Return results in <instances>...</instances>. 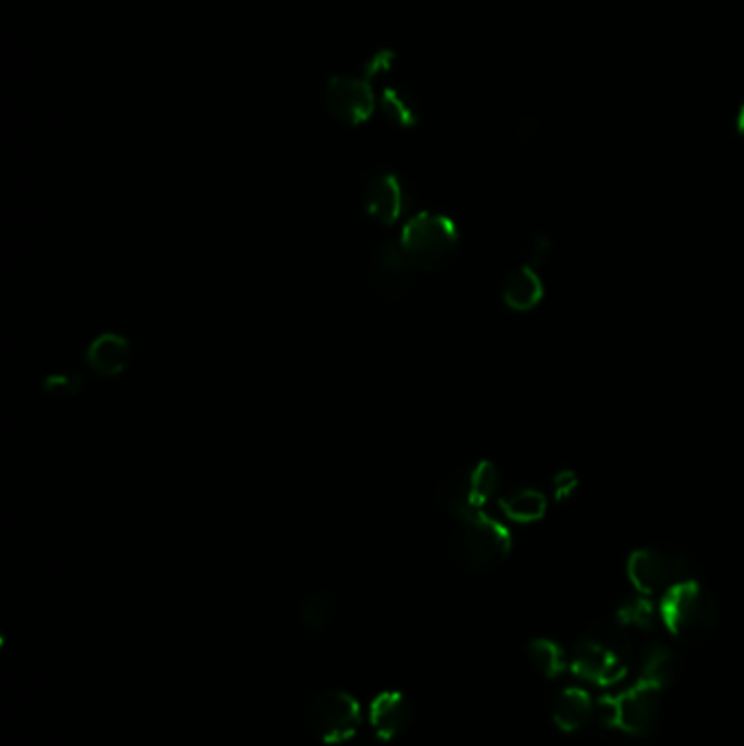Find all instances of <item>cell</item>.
Here are the masks:
<instances>
[{
  "label": "cell",
  "instance_id": "14",
  "mask_svg": "<svg viewBox=\"0 0 744 746\" xmlns=\"http://www.w3.org/2000/svg\"><path fill=\"white\" fill-rule=\"evenodd\" d=\"M502 302L515 312H531L544 299V282L537 269L520 267L513 269L502 282Z\"/></svg>",
  "mask_w": 744,
  "mask_h": 746
},
{
  "label": "cell",
  "instance_id": "2",
  "mask_svg": "<svg viewBox=\"0 0 744 746\" xmlns=\"http://www.w3.org/2000/svg\"><path fill=\"white\" fill-rule=\"evenodd\" d=\"M400 243L417 271L437 273L450 269L459 256L461 234L450 216L419 212L404 223Z\"/></svg>",
  "mask_w": 744,
  "mask_h": 746
},
{
  "label": "cell",
  "instance_id": "3",
  "mask_svg": "<svg viewBox=\"0 0 744 746\" xmlns=\"http://www.w3.org/2000/svg\"><path fill=\"white\" fill-rule=\"evenodd\" d=\"M718 603L712 592L690 581L659 598V620L683 644H699L718 627Z\"/></svg>",
  "mask_w": 744,
  "mask_h": 746
},
{
  "label": "cell",
  "instance_id": "18",
  "mask_svg": "<svg viewBox=\"0 0 744 746\" xmlns=\"http://www.w3.org/2000/svg\"><path fill=\"white\" fill-rule=\"evenodd\" d=\"M528 657L539 675L546 679H557L568 668L566 651L557 642L542 640V637L528 644Z\"/></svg>",
  "mask_w": 744,
  "mask_h": 746
},
{
  "label": "cell",
  "instance_id": "12",
  "mask_svg": "<svg viewBox=\"0 0 744 746\" xmlns=\"http://www.w3.org/2000/svg\"><path fill=\"white\" fill-rule=\"evenodd\" d=\"M413 705L400 692H384L376 696L369 707V720L374 736L380 740H393L402 736L413 725Z\"/></svg>",
  "mask_w": 744,
  "mask_h": 746
},
{
  "label": "cell",
  "instance_id": "5",
  "mask_svg": "<svg viewBox=\"0 0 744 746\" xmlns=\"http://www.w3.org/2000/svg\"><path fill=\"white\" fill-rule=\"evenodd\" d=\"M500 489V474L491 461L459 467L437 485V502L456 522L485 515V507Z\"/></svg>",
  "mask_w": 744,
  "mask_h": 746
},
{
  "label": "cell",
  "instance_id": "4",
  "mask_svg": "<svg viewBox=\"0 0 744 746\" xmlns=\"http://www.w3.org/2000/svg\"><path fill=\"white\" fill-rule=\"evenodd\" d=\"M513 539L507 528L487 515L463 520L450 537L452 561L465 572L496 570L511 557Z\"/></svg>",
  "mask_w": 744,
  "mask_h": 746
},
{
  "label": "cell",
  "instance_id": "25",
  "mask_svg": "<svg viewBox=\"0 0 744 746\" xmlns=\"http://www.w3.org/2000/svg\"><path fill=\"white\" fill-rule=\"evenodd\" d=\"M740 129L744 131V105H742V112H740Z\"/></svg>",
  "mask_w": 744,
  "mask_h": 746
},
{
  "label": "cell",
  "instance_id": "11",
  "mask_svg": "<svg viewBox=\"0 0 744 746\" xmlns=\"http://www.w3.org/2000/svg\"><path fill=\"white\" fill-rule=\"evenodd\" d=\"M408 206H411V197H408L398 175L391 171H376L367 177L363 188V210L369 219L391 227L404 219Z\"/></svg>",
  "mask_w": 744,
  "mask_h": 746
},
{
  "label": "cell",
  "instance_id": "19",
  "mask_svg": "<svg viewBox=\"0 0 744 746\" xmlns=\"http://www.w3.org/2000/svg\"><path fill=\"white\" fill-rule=\"evenodd\" d=\"M546 507H548V500L542 496V493L533 491V489H522L502 502V511L507 513V517H511L513 522H520V524L537 522L539 517H544Z\"/></svg>",
  "mask_w": 744,
  "mask_h": 746
},
{
  "label": "cell",
  "instance_id": "23",
  "mask_svg": "<svg viewBox=\"0 0 744 746\" xmlns=\"http://www.w3.org/2000/svg\"><path fill=\"white\" fill-rule=\"evenodd\" d=\"M548 251H550V240H548L546 236H542V234L535 236V238L531 240V247H528V254H526L528 262H526V267L537 269L539 264H542V262L546 260Z\"/></svg>",
  "mask_w": 744,
  "mask_h": 746
},
{
  "label": "cell",
  "instance_id": "6",
  "mask_svg": "<svg viewBox=\"0 0 744 746\" xmlns=\"http://www.w3.org/2000/svg\"><path fill=\"white\" fill-rule=\"evenodd\" d=\"M662 690L651 683H638L618 694L603 696L596 703V714L603 725L629 738H646L657 729L662 714Z\"/></svg>",
  "mask_w": 744,
  "mask_h": 746
},
{
  "label": "cell",
  "instance_id": "10",
  "mask_svg": "<svg viewBox=\"0 0 744 746\" xmlns=\"http://www.w3.org/2000/svg\"><path fill=\"white\" fill-rule=\"evenodd\" d=\"M417 269L413 267L411 258L406 256L402 249L400 238L398 240H387L382 243L376 251L374 260L369 267V282L374 286L378 297L395 302L408 293V288L413 284Z\"/></svg>",
  "mask_w": 744,
  "mask_h": 746
},
{
  "label": "cell",
  "instance_id": "13",
  "mask_svg": "<svg viewBox=\"0 0 744 746\" xmlns=\"http://www.w3.org/2000/svg\"><path fill=\"white\" fill-rule=\"evenodd\" d=\"M131 360V345L123 334L105 332L88 345L86 363L90 371L103 378H116L123 373Z\"/></svg>",
  "mask_w": 744,
  "mask_h": 746
},
{
  "label": "cell",
  "instance_id": "7",
  "mask_svg": "<svg viewBox=\"0 0 744 746\" xmlns=\"http://www.w3.org/2000/svg\"><path fill=\"white\" fill-rule=\"evenodd\" d=\"M631 585L642 596L664 598L672 589L696 581L694 565L681 552L666 548L635 550L627 563Z\"/></svg>",
  "mask_w": 744,
  "mask_h": 746
},
{
  "label": "cell",
  "instance_id": "1",
  "mask_svg": "<svg viewBox=\"0 0 744 746\" xmlns=\"http://www.w3.org/2000/svg\"><path fill=\"white\" fill-rule=\"evenodd\" d=\"M635 661V648L629 629L618 620L594 624L587 629L572 651V672L594 685H616L629 677Z\"/></svg>",
  "mask_w": 744,
  "mask_h": 746
},
{
  "label": "cell",
  "instance_id": "16",
  "mask_svg": "<svg viewBox=\"0 0 744 746\" xmlns=\"http://www.w3.org/2000/svg\"><path fill=\"white\" fill-rule=\"evenodd\" d=\"M677 670V655L672 648L664 644L646 646L640 655V681L651 683L659 690H666L675 679Z\"/></svg>",
  "mask_w": 744,
  "mask_h": 746
},
{
  "label": "cell",
  "instance_id": "20",
  "mask_svg": "<svg viewBox=\"0 0 744 746\" xmlns=\"http://www.w3.org/2000/svg\"><path fill=\"white\" fill-rule=\"evenodd\" d=\"M334 613V598L328 592H315L304 598V603L299 605L297 618L299 624L310 633H319L330 624Z\"/></svg>",
  "mask_w": 744,
  "mask_h": 746
},
{
  "label": "cell",
  "instance_id": "9",
  "mask_svg": "<svg viewBox=\"0 0 744 746\" xmlns=\"http://www.w3.org/2000/svg\"><path fill=\"white\" fill-rule=\"evenodd\" d=\"M378 99L367 79L334 75L323 88V110L336 123L358 127L374 116Z\"/></svg>",
  "mask_w": 744,
  "mask_h": 746
},
{
  "label": "cell",
  "instance_id": "22",
  "mask_svg": "<svg viewBox=\"0 0 744 746\" xmlns=\"http://www.w3.org/2000/svg\"><path fill=\"white\" fill-rule=\"evenodd\" d=\"M83 384H86V378L81 373H55V376H48L44 380V391L53 393V395H77Z\"/></svg>",
  "mask_w": 744,
  "mask_h": 746
},
{
  "label": "cell",
  "instance_id": "24",
  "mask_svg": "<svg viewBox=\"0 0 744 746\" xmlns=\"http://www.w3.org/2000/svg\"><path fill=\"white\" fill-rule=\"evenodd\" d=\"M393 59H395V55L391 51H378L374 57L369 59L367 70H365L367 72L365 79L371 81L374 77L382 75V72H389L391 66H393Z\"/></svg>",
  "mask_w": 744,
  "mask_h": 746
},
{
  "label": "cell",
  "instance_id": "15",
  "mask_svg": "<svg viewBox=\"0 0 744 746\" xmlns=\"http://www.w3.org/2000/svg\"><path fill=\"white\" fill-rule=\"evenodd\" d=\"M596 714V705L590 694L581 688H566L552 703V723L563 733L583 729Z\"/></svg>",
  "mask_w": 744,
  "mask_h": 746
},
{
  "label": "cell",
  "instance_id": "8",
  "mask_svg": "<svg viewBox=\"0 0 744 746\" xmlns=\"http://www.w3.org/2000/svg\"><path fill=\"white\" fill-rule=\"evenodd\" d=\"M306 725L321 742L343 744L360 727V705L352 694L341 690L319 692L306 707Z\"/></svg>",
  "mask_w": 744,
  "mask_h": 746
},
{
  "label": "cell",
  "instance_id": "21",
  "mask_svg": "<svg viewBox=\"0 0 744 746\" xmlns=\"http://www.w3.org/2000/svg\"><path fill=\"white\" fill-rule=\"evenodd\" d=\"M659 618V609L653 607V603H648L646 598H635V600H629L627 605H622L618 609V616L616 620L622 624V627L627 629H642V631H648L655 627V622Z\"/></svg>",
  "mask_w": 744,
  "mask_h": 746
},
{
  "label": "cell",
  "instance_id": "17",
  "mask_svg": "<svg viewBox=\"0 0 744 746\" xmlns=\"http://www.w3.org/2000/svg\"><path fill=\"white\" fill-rule=\"evenodd\" d=\"M378 105L395 127L411 129L419 123V103L415 96L404 88H384L380 92Z\"/></svg>",
  "mask_w": 744,
  "mask_h": 746
}]
</instances>
